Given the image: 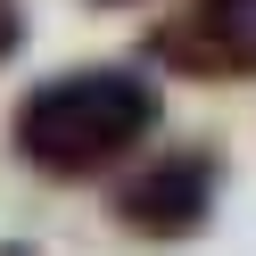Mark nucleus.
Instances as JSON below:
<instances>
[{
	"label": "nucleus",
	"instance_id": "obj_1",
	"mask_svg": "<svg viewBox=\"0 0 256 256\" xmlns=\"http://www.w3.org/2000/svg\"><path fill=\"white\" fill-rule=\"evenodd\" d=\"M157 124H166V91L140 66H74L25 91L8 132L42 182H91V174L124 166Z\"/></svg>",
	"mask_w": 256,
	"mask_h": 256
},
{
	"label": "nucleus",
	"instance_id": "obj_5",
	"mask_svg": "<svg viewBox=\"0 0 256 256\" xmlns=\"http://www.w3.org/2000/svg\"><path fill=\"white\" fill-rule=\"evenodd\" d=\"M25 50V0H0V58Z\"/></svg>",
	"mask_w": 256,
	"mask_h": 256
},
{
	"label": "nucleus",
	"instance_id": "obj_2",
	"mask_svg": "<svg viewBox=\"0 0 256 256\" xmlns=\"http://www.w3.org/2000/svg\"><path fill=\"white\" fill-rule=\"evenodd\" d=\"M215 198H223V149H166L108 190V215L132 240H198L215 223Z\"/></svg>",
	"mask_w": 256,
	"mask_h": 256
},
{
	"label": "nucleus",
	"instance_id": "obj_4",
	"mask_svg": "<svg viewBox=\"0 0 256 256\" xmlns=\"http://www.w3.org/2000/svg\"><path fill=\"white\" fill-rule=\"evenodd\" d=\"M190 17H206V25H256V0H198Z\"/></svg>",
	"mask_w": 256,
	"mask_h": 256
},
{
	"label": "nucleus",
	"instance_id": "obj_3",
	"mask_svg": "<svg viewBox=\"0 0 256 256\" xmlns=\"http://www.w3.org/2000/svg\"><path fill=\"white\" fill-rule=\"evenodd\" d=\"M149 58L174 66V74H256V25L182 17V25H157L149 34Z\"/></svg>",
	"mask_w": 256,
	"mask_h": 256
},
{
	"label": "nucleus",
	"instance_id": "obj_6",
	"mask_svg": "<svg viewBox=\"0 0 256 256\" xmlns=\"http://www.w3.org/2000/svg\"><path fill=\"white\" fill-rule=\"evenodd\" d=\"M0 256H42V248H34V240H0Z\"/></svg>",
	"mask_w": 256,
	"mask_h": 256
},
{
	"label": "nucleus",
	"instance_id": "obj_7",
	"mask_svg": "<svg viewBox=\"0 0 256 256\" xmlns=\"http://www.w3.org/2000/svg\"><path fill=\"white\" fill-rule=\"evenodd\" d=\"M100 8H132V0H100Z\"/></svg>",
	"mask_w": 256,
	"mask_h": 256
}]
</instances>
